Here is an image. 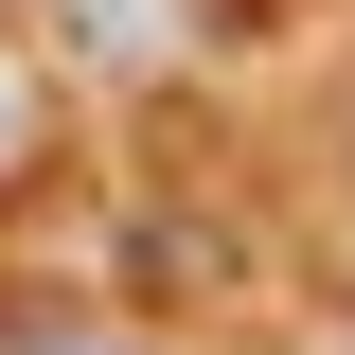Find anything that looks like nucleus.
Here are the masks:
<instances>
[{
  "instance_id": "nucleus-2",
  "label": "nucleus",
  "mask_w": 355,
  "mask_h": 355,
  "mask_svg": "<svg viewBox=\"0 0 355 355\" xmlns=\"http://www.w3.org/2000/svg\"><path fill=\"white\" fill-rule=\"evenodd\" d=\"M36 18H71L107 71H160V53H178V0H36Z\"/></svg>"
},
{
  "instance_id": "nucleus-3",
  "label": "nucleus",
  "mask_w": 355,
  "mask_h": 355,
  "mask_svg": "<svg viewBox=\"0 0 355 355\" xmlns=\"http://www.w3.org/2000/svg\"><path fill=\"white\" fill-rule=\"evenodd\" d=\"M0 355H125V338H71V320H36V338H0Z\"/></svg>"
},
{
  "instance_id": "nucleus-1",
  "label": "nucleus",
  "mask_w": 355,
  "mask_h": 355,
  "mask_svg": "<svg viewBox=\"0 0 355 355\" xmlns=\"http://www.w3.org/2000/svg\"><path fill=\"white\" fill-rule=\"evenodd\" d=\"M36 160H53V89H36V53L0 36V214L36 196Z\"/></svg>"
}]
</instances>
